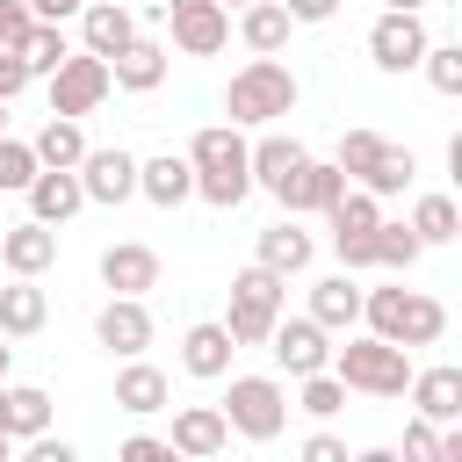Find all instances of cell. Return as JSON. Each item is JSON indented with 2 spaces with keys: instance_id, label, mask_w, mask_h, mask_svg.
Listing matches in <instances>:
<instances>
[{
  "instance_id": "cell-1",
  "label": "cell",
  "mask_w": 462,
  "mask_h": 462,
  "mask_svg": "<svg viewBox=\"0 0 462 462\" xmlns=\"http://www.w3.org/2000/svg\"><path fill=\"white\" fill-rule=\"evenodd\" d=\"M188 166H195V195L209 209H238L253 195V173H245V130L238 123H209L188 137Z\"/></svg>"
},
{
  "instance_id": "cell-2",
  "label": "cell",
  "mask_w": 462,
  "mask_h": 462,
  "mask_svg": "<svg viewBox=\"0 0 462 462\" xmlns=\"http://www.w3.org/2000/svg\"><path fill=\"white\" fill-rule=\"evenodd\" d=\"M361 318L375 339H397V346H440L448 332V303L426 289H361Z\"/></svg>"
},
{
  "instance_id": "cell-3",
  "label": "cell",
  "mask_w": 462,
  "mask_h": 462,
  "mask_svg": "<svg viewBox=\"0 0 462 462\" xmlns=\"http://www.w3.org/2000/svg\"><path fill=\"white\" fill-rule=\"evenodd\" d=\"M296 72L267 51V58H245L238 72H231V87H224V116L238 123V130H260V123H274V116H289L296 108Z\"/></svg>"
},
{
  "instance_id": "cell-4",
  "label": "cell",
  "mask_w": 462,
  "mask_h": 462,
  "mask_svg": "<svg viewBox=\"0 0 462 462\" xmlns=\"http://www.w3.org/2000/svg\"><path fill=\"white\" fill-rule=\"evenodd\" d=\"M282 303H289V274H274V267H260V260H253V267L231 282V310H224L231 346H267V332H274Z\"/></svg>"
},
{
  "instance_id": "cell-5",
  "label": "cell",
  "mask_w": 462,
  "mask_h": 462,
  "mask_svg": "<svg viewBox=\"0 0 462 462\" xmlns=\"http://www.w3.org/2000/svg\"><path fill=\"white\" fill-rule=\"evenodd\" d=\"M332 375H339L346 390H368V397H404V383H411V346L361 332V339H346V346L332 354Z\"/></svg>"
},
{
  "instance_id": "cell-6",
  "label": "cell",
  "mask_w": 462,
  "mask_h": 462,
  "mask_svg": "<svg viewBox=\"0 0 462 462\" xmlns=\"http://www.w3.org/2000/svg\"><path fill=\"white\" fill-rule=\"evenodd\" d=\"M217 411H224V426L238 440H274L289 426V390L274 375H231V390H224Z\"/></svg>"
},
{
  "instance_id": "cell-7",
  "label": "cell",
  "mask_w": 462,
  "mask_h": 462,
  "mask_svg": "<svg viewBox=\"0 0 462 462\" xmlns=\"http://www.w3.org/2000/svg\"><path fill=\"white\" fill-rule=\"evenodd\" d=\"M108 58H94V51H65V65L51 72V116H94L101 101H108Z\"/></svg>"
},
{
  "instance_id": "cell-8",
  "label": "cell",
  "mask_w": 462,
  "mask_h": 462,
  "mask_svg": "<svg viewBox=\"0 0 462 462\" xmlns=\"http://www.w3.org/2000/svg\"><path fill=\"white\" fill-rule=\"evenodd\" d=\"M166 29H173L180 58H217L231 43V7H217V0H166Z\"/></svg>"
},
{
  "instance_id": "cell-9",
  "label": "cell",
  "mask_w": 462,
  "mask_h": 462,
  "mask_svg": "<svg viewBox=\"0 0 462 462\" xmlns=\"http://www.w3.org/2000/svg\"><path fill=\"white\" fill-rule=\"evenodd\" d=\"M426 22H419V7H383L375 14V29H368V58L383 65V72H411L419 58H426Z\"/></svg>"
},
{
  "instance_id": "cell-10",
  "label": "cell",
  "mask_w": 462,
  "mask_h": 462,
  "mask_svg": "<svg viewBox=\"0 0 462 462\" xmlns=\"http://www.w3.org/2000/svg\"><path fill=\"white\" fill-rule=\"evenodd\" d=\"M267 354H274L282 375H310V368H332V332H325L310 310H303V318H274Z\"/></svg>"
},
{
  "instance_id": "cell-11",
  "label": "cell",
  "mask_w": 462,
  "mask_h": 462,
  "mask_svg": "<svg viewBox=\"0 0 462 462\" xmlns=\"http://www.w3.org/2000/svg\"><path fill=\"white\" fill-rule=\"evenodd\" d=\"M339 195H346V173H339L332 159H303V166H296V173L274 188V202H282L289 217H325Z\"/></svg>"
},
{
  "instance_id": "cell-12",
  "label": "cell",
  "mask_w": 462,
  "mask_h": 462,
  "mask_svg": "<svg viewBox=\"0 0 462 462\" xmlns=\"http://www.w3.org/2000/svg\"><path fill=\"white\" fill-rule=\"evenodd\" d=\"M79 188H87V202H130L137 195V159L123 152V144H87V159H79Z\"/></svg>"
},
{
  "instance_id": "cell-13",
  "label": "cell",
  "mask_w": 462,
  "mask_h": 462,
  "mask_svg": "<svg viewBox=\"0 0 462 462\" xmlns=\"http://www.w3.org/2000/svg\"><path fill=\"white\" fill-rule=\"evenodd\" d=\"M22 195H29V217H36V224H51V231H58L65 217H79V209H87V188H79V166H36Z\"/></svg>"
},
{
  "instance_id": "cell-14",
  "label": "cell",
  "mask_w": 462,
  "mask_h": 462,
  "mask_svg": "<svg viewBox=\"0 0 462 462\" xmlns=\"http://www.w3.org/2000/svg\"><path fill=\"white\" fill-rule=\"evenodd\" d=\"M94 339H101L116 361L144 354V346H152V310H144V296H108V303L94 310Z\"/></svg>"
},
{
  "instance_id": "cell-15",
  "label": "cell",
  "mask_w": 462,
  "mask_h": 462,
  "mask_svg": "<svg viewBox=\"0 0 462 462\" xmlns=\"http://www.w3.org/2000/svg\"><path fill=\"white\" fill-rule=\"evenodd\" d=\"M166 448H173V455L209 462V455H224V448H231V426H224V411H217V404H180V411H173Z\"/></svg>"
},
{
  "instance_id": "cell-16",
  "label": "cell",
  "mask_w": 462,
  "mask_h": 462,
  "mask_svg": "<svg viewBox=\"0 0 462 462\" xmlns=\"http://www.w3.org/2000/svg\"><path fill=\"white\" fill-rule=\"evenodd\" d=\"M137 195H144L152 209H180V202L195 195V166H188V152H159V159H137Z\"/></svg>"
},
{
  "instance_id": "cell-17",
  "label": "cell",
  "mask_w": 462,
  "mask_h": 462,
  "mask_svg": "<svg viewBox=\"0 0 462 462\" xmlns=\"http://www.w3.org/2000/svg\"><path fill=\"white\" fill-rule=\"evenodd\" d=\"M130 36H137V14H130L123 0H87V7H79V51L116 58Z\"/></svg>"
},
{
  "instance_id": "cell-18",
  "label": "cell",
  "mask_w": 462,
  "mask_h": 462,
  "mask_svg": "<svg viewBox=\"0 0 462 462\" xmlns=\"http://www.w3.org/2000/svg\"><path fill=\"white\" fill-rule=\"evenodd\" d=\"M51 260H58V231H51V224L22 217V224L0 231V267H7V274H43Z\"/></svg>"
},
{
  "instance_id": "cell-19",
  "label": "cell",
  "mask_w": 462,
  "mask_h": 462,
  "mask_svg": "<svg viewBox=\"0 0 462 462\" xmlns=\"http://www.w3.org/2000/svg\"><path fill=\"white\" fill-rule=\"evenodd\" d=\"M101 289H116V296H144V289H159V253L137 245V238L108 245V253H101Z\"/></svg>"
},
{
  "instance_id": "cell-20",
  "label": "cell",
  "mask_w": 462,
  "mask_h": 462,
  "mask_svg": "<svg viewBox=\"0 0 462 462\" xmlns=\"http://www.w3.org/2000/svg\"><path fill=\"white\" fill-rule=\"evenodd\" d=\"M231 332H224V318H202V325H188L180 332V368L188 375H202V383H217V375H231Z\"/></svg>"
},
{
  "instance_id": "cell-21",
  "label": "cell",
  "mask_w": 462,
  "mask_h": 462,
  "mask_svg": "<svg viewBox=\"0 0 462 462\" xmlns=\"http://www.w3.org/2000/svg\"><path fill=\"white\" fill-rule=\"evenodd\" d=\"M404 397H411V411L419 419H462V368H411V383H404Z\"/></svg>"
},
{
  "instance_id": "cell-22",
  "label": "cell",
  "mask_w": 462,
  "mask_h": 462,
  "mask_svg": "<svg viewBox=\"0 0 462 462\" xmlns=\"http://www.w3.org/2000/svg\"><path fill=\"white\" fill-rule=\"evenodd\" d=\"M166 397H173L166 368H152V361H137V354L116 368V404H123L130 419H152V411H166Z\"/></svg>"
},
{
  "instance_id": "cell-23",
  "label": "cell",
  "mask_w": 462,
  "mask_h": 462,
  "mask_svg": "<svg viewBox=\"0 0 462 462\" xmlns=\"http://www.w3.org/2000/svg\"><path fill=\"white\" fill-rule=\"evenodd\" d=\"M108 79H116L123 94H152V87L166 79V43H152V36H130V43L108 58Z\"/></svg>"
},
{
  "instance_id": "cell-24",
  "label": "cell",
  "mask_w": 462,
  "mask_h": 462,
  "mask_svg": "<svg viewBox=\"0 0 462 462\" xmlns=\"http://www.w3.org/2000/svg\"><path fill=\"white\" fill-rule=\"evenodd\" d=\"M51 325V296L36 289V274H14L7 289H0V332L7 339H29V332H43Z\"/></svg>"
},
{
  "instance_id": "cell-25",
  "label": "cell",
  "mask_w": 462,
  "mask_h": 462,
  "mask_svg": "<svg viewBox=\"0 0 462 462\" xmlns=\"http://www.w3.org/2000/svg\"><path fill=\"white\" fill-rule=\"evenodd\" d=\"M303 159H310V152H303L296 137H260V144H245V173H253V188H267V195H274Z\"/></svg>"
},
{
  "instance_id": "cell-26",
  "label": "cell",
  "mask_w": 462,
  "mask_h": 462,
  "mask_svg": "<svg viewBox=\"0 0 462 462\" xmlns=\"http://www.w3.org/2000/svg\"><path fill=\"white\" fill-rule=\"evenodd\" d=\"M310 253H318V245H310V231H296L289 217H282V224H267V231H260V245H253V260H260V267H274V274H303V267H310Z\"/></svg>"
},
{
  "instance_id": "cell-27",
  "label": "cell",
  "mask_w": 462,
  "mask_h": 462,
  "mask_svg": "<svg viewBox=\"0 0 462 462\" xmlns=\"http://www.w3.org/2000/svg\"><path fill=\"white\" fill-rule=\"evenodd\" d=\"M289 29H296V22H289V7H282V0H245V7H238V36H245V51H253V58L282 51V43H289Z\"/></svg>"
},
{
  "instance_id": "cell-28",
  "label": "cell",
  "mask_w": 462,
  "mask_h": 462,
  "mask_svg": "<svg viewBox=\"0 0 462 462\" xmlns=\"http://www.w3.org/2000/svg\"><path fill=\"white\" fill-rule=\"evenodd\" d=\"M310 318L325 325V332H346L354 318H361V289H354V274L339 267V274H325L318 289H310Z\"/></svg>"
},
{
  "instance_id": "cell-29",
  "label": "cell",
  "mask_w": 462,
  "mask_h": 462,
  "mask_svg": "<svg viewBox=\"0 0 462 462\" xmlns=\"http://www.w3.org/2000/svg\"><path fill=\"white\" fill-rule=\"evenodd\" d=\"M29 152H36V166H79V159H87V130H79V116H51V123L29 137Z\"/></svg>"
},
{
  "instance_id": "cell-30",
  "label": "cell",
  "mask_w": 462,
  "mask_h": 462,
  "mask_svg": "<svg viewBox=\"0 0 462 462\" xmlns=\"http://www.w3.org/2000/svg\"><path fill=\"white\" fill-rule=\"evenodd\" d=\"M411 173H419L411 144H390V137H383V152H375V166L361 173V188H368V195H404V188H411Z\"/></svg>"
},
{
  "instance_id": "cell-31",
  "label": "cell",
  "mask_w": 462,
  "mask_h": 462,
  "mask_svg": "<svg viewBox=\"0 0 462 462\" xmlns=\"http://www.w3.org/2000/svg\"><path fill=\"white\" fill-rule=\"evenodd\" d=\"M411 231H419V245H448V238H462V209H455V195H419V202H411Z\"/></svg>"
},
{
  "instance_id": "cell-32",
  "label": "cell",
  "mask_w": 462,
  "mask_h": 462,
  "mask_svg": "<svg viewBox=\"0 0 462 462\" xmlns=\"http://www.w3.org/2000/svg\"><path fill=\"white\" fill-rule=\"evenodd\" d=\"M325 224H332V238H346V231H375V224H383V195H368V188L346 180V195L325 209Z\"/></svg>"
},
{
  "instance_id": "cell-33",
  "label": "cell",
  "mask_w": 462,
  "mask_h": 462,
  "mask_svg": "<svg viewBox=\"0 0 462 462\" xmlns=\"http://www.w3.org/2000/svg\"><path fill=\"white\" fill-rule=\"evenodd\" d=\"M65 51H72L65 29H58V22H36V29L22 36V65H29V79H51V72L65 65Z\"/></svg>"
},
{
  "instance_id": "cell-34",
  "label": "cell",
  "mask_w": 462,
  "mask_h": 462,
  "mask_svg": "<svg viewBox=\"0 0 462 462\" xmlns=\"http://www.w3.org/2000/svg\"><path fill=\"white\" fill-rule=\"evenodd\" d=\"M43 426H51V397H43L36 383H7V433L29 440V433H43Z\"/></svg>"
},
{
  "instance_id": "cell-35",
  "label": "cell",
  "mask_w": 462,
  "mask_h": 462,
  "mask_svg": "<svg viewBox=\"0 0 462 462\" xmlns=\"http://www.w3.org/2000/svg\"><path fill=\"white\" fill-rule=\"evenodd\" d=\"M419 253L426 245H419L411 224H375V267H397L404 274V267H419Z\"/></svg>"
},
{
  "instance_id": "cell-36",
  "label": "cell",
  "mask_w": 462,
  "mask_h": 462,
  "mask_svg": "<svg viewBox=\"0 0 462 462\" xmlns=\"http://www.w3.org/2000/svg\"><path fill=\"white\" fill-rule=\"evenodd\" d=\"M296 383H303V390H296V404H303L310 419H332V411L346 404V383H339L332 368H310V375H296Z\"/></svg>"
},
{
  "instance_id": "cell-37",
  "label": "cell",
  "mask_w": 462,
  "mask_h": 462,
  "mask_svg": "<svg viewBox=\"0 0 462 462\" xmlns=\"http://www.w3.org/2000/svg\"><path fill=\"white\" fill-rule=\"evenodd\" d=\"M426 79H433V94H462V43H426Z\"/></svg>"
},
{
  "instance_id": "cell-38",
  "label": "cell",
  "mask_w": 462,
  "mask_h": 462,
  "mask_svg": "<svg viewBox=\"0 0 462 462\" xmlns=\"http://www.w3.org/2000/svg\"><path fill=\"white\" fill-rule=\"evenodd\" d=\"M375 152H383V137H375V130H346V137H339V152H332V166H339L346 180H361V173L375 166Z\"/></svg>"
},
{
  "instance_id": "cell-39",
  "label": "cell",
  "mask_w": 462,
  "mask_h": 462,
  "mask_svg": "<svg viewBox=\"0 0 462 462\" xmlns=\"http://www.w3.org/2000/svg\"><path fill=\"white\" fill-rule=\"evenodd\" d=\"M29 173H36V152H29L22 137H7V130H0V195H22V188H29Z\"/></svg>"
},
{
  "instance_id": "cell-40",
  "label": "cell",
  "mask_w": 462,
  "mask_h": 462,
  "mask_svg": "<svg viewBox=\"0 0 462 462\" xmlns=\"http://www.w3.org/2000/svg\"><path fill=\"white\" fill-rule=\"evenodd\" d=\"M332 253L346 274H361V267H375V231H346V238H332Z\"/></svg>"
},
{
  "instance_id": "cell-41",
  "label": "cell",
  "mask_w": 462,
  "mask_h": 462,
  "mask_svg": "<svg viewBox=\"0 0 462 462\" xmlns=\"http://www.w3.org/2000/svg\"><path fill=\"white\" fill-rule=\"evenodd\" d=\"M36 29V14H29V0H0V43L7 51H22V36Z\"/></svg>"
},
{
  "instance_id": "cell-42",
  "label": "cell",
  "mask_w": 462,
  "mask_h": 462,
  "mask_svg": "<svg viewBox=\"0 0 462 462\" xmlns=\"http://www.w3.org/2000/svg\"><path fill=\"white\" fill-rule=\"evenodd\" d=\"M404 455L433 462V455H440V426H433V419H411V426H404Z\"/></svg>"
},
{
  "instance_id": "cell-43",
  "label": "cell",
  "mask_w": 462,
  "mask_h": 462,
  "mask_svg": "<svg viewBox=\"0 0 462 462\" xmlns=\"http://www.w3.org/2000/svg\"><path fill=\"white\" fill-rule=\"evenodd\" d=\"M22 87H29V65H22V51H7V43H0V101H14Z\"/></svg>"
},
{
  "instance_id": "cell-44",
  "label": "cell",
  "mask_w": 462,
  "mask_h": 462,
  "mask_svg": "<svg viewBox=\"0 0 462 462\" xmlns=\"http://www.w3.org/2000/svg\"><path fill=\"white\" fill-rule=\"evenodd\" d=\"M166 455H173V448L152 440V433H130V440H123V462H166Z\"/></svg>"
},
{
  "instance_id": "cell-45",
  "label": "cell",
  "mask_w": 462,
  "mask_h": 462,
  "mask_svg": "<svg viewBox=\"0 0 462 462\" xmlns=\"http://www.w3.org/2000/svg\"><path fill=\"white\" fill-rule=\"evenodd\" d=\"M303 462H346V440H332V433H310V440H303Z\"/></svg>"
},
{
  "instance_id": "cell-46",
  "label": "cell",
  "mask_w": 462,
  "mask_h": 462,
  "mask_svg": "<svg viewBox=\"0 0 462 462\" xmlns=\"http://www.w3.org/2000/svg\"><path fill=\"white\" fill-rule=\"evenodd\" d=\"M289 7V22H332L339 14V0H282Z\"/></svg>"
},
{
  "instance_id": "cell-47",
  "label": "cell",
  "mask_w": 462,
  "mask_h": 462,
  "mask_svg": "<svg viewBox=\"0 0 462 462\" xmlns=\"http://www.w3.org/2000/svg\"><path fill=\"white\" fill-rule=\"evenodd\" d=\"M79 7H87V0H29L36 22H65V14H79Z\"/></svg>"
},
{
  "instance_id": "cell-48",
  "label": "cell",
  "mask_w": 462,
  "mask_h": 462,
  "mask_svg": "<svg viewBox=\"0 0 462 462\" xmlns=\"http://www.w3.org/2000/svg\"><path fill=\"white\" fill-rule=\"evenodd\" d=\"M7 361H14V346H7V332H0V383H7Z\"/></svg>"
},
{
  "instance_id": "cell-49",
  "label": "cell",
  "mask_w": 462,
  "mask_h": 462,
  "mask_svg": "<svg viewBox=\"0 0 462 462\" xmlns=\"http://www.w3.org/2000/svg\"><path fill=\"white\" fill-rule=\"evenodd\" d=\"M7 455H14V433H0V462H7Z\"/></svg>"
},
{
  "instance_id": "cell-50",
  "label": "cell",
  "mask_w": 462,
  "mask_h": 462,
  "mask_svg": "<svg viewBox=\"0 0 462 462\" xmlns=\"http://www.w3.org/2000/svg\"><path fill=\"white\" fill-rule=\"evenodd\" d=\"M0 433H7V383H0Z\"/></svg>"
},
{
  "instance_id": "cell-51",
  "label": "cell",
  "mask_w": 462,
  "mask_h": 462,
  "mask_svg": "<svg viewBox=\"0 0 462 462\" xmlns=\"http://www.w3.org/2000/svg\"><path fill=\"white\" fill-rule=\"evenodd\" d=\"M383 7H426V0H383Z\"/></svg>"
},
{
  "instance_id": "cell-52",
  "label": "cell",
  "mask_w": 462,
  "mask_h": 462,
  "mask_svg": "<svg viewBox=\"0 0 462 462\" xmlns=\"http://www.w3.org/2000/svg\"><path fill=\"white\" fill-rule=\"evenodd\" d=\"M0 130H7V101H0Z\"/></svg>"
},
{
  "instance_id": "cell-53",
  "label": "cell",
  "mask_w": 462,
  "mask_h": 462,
  "mask_svg": "<svg viewBox=\"0 0 462 462\" xmlns=\"http://www.w3.org/2000/svg\"><path fill=\"white\" fill-rule=\"evenodd\" d=\"M217 7H245V0H217Z\"/></svg>"
}]
</instances>
